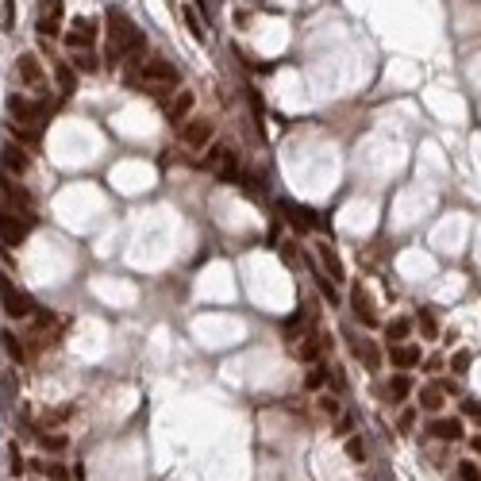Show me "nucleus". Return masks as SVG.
<instances>
[{
	"instance_id": "1",
	"label": "nucleus",
	"mask_w": 481,
	"mask_h": 481,
	"mask_svg": "<svg viewBox=\"0 0 481 481\" xmlns=\"http://www.w3.org/2000/svg\"><path fill=\"white\" fill-rule=\"evenodd\" d=\"M104 19H108V66H120L127 54H139L147 47V35L131 24V16L124 8H108Z\"/></svg>"
},
{
	"instance_id": "2",
	"label": "nucleus",
	"mask_w": 481,
	"mask_h": 481,
	"mask_svg": "<svg viewBox=\"0 0 481 481\" xmlns=\"http://www.w3.org/2000/svg\"><path fill=\"white\" fill-rule=\"evenodd\" d=\"M177 77H181V74H177L174 62H166V58H150V62H142L139 74L127 77V85H139V81H142L150 92H154V97H162L166 89H174V85H177Z\"/></svg>"
},
{
	"instance_id": "3",
	"label": "nucleus",
	"mask_w": 481,
	"mask_h": 481,
	"mask_svg": "<svg viewBox=\"0 0 481 481\" xmlns=\"http://www.w3.org/2000/svg\"><path fill=\"white\" fill-rule=\"evenodd\" d=\"M31 227H35V216L31 212H19V208H0V243H4V247H19V243L27 239V235H31Z\"/></svg>"
},
{
	"instance_id": "4",
	"label": "nucleus",
	"mask_w": 481,
	"mask_h": 481,
	"mask_svg": "<svg viewBox=\"0 0 481 481\" xmlns=\"http://www.w3.org/2000/svg\"><path fill=\"white\" fill-rule=\"evenodd\" d=\"M47 112H50L47 100H42V104H31V100L19 97V92H12V97H8V116H12V124H19V127H35V131H42Z\"/></svg>"
},
{
	"instance_id": "5",
	"label": "nucleus",
	"mask_w": 481,
	"mask_h": 481,
	"mask_svg": "<svg viewBox=\"0 0 481 481\" xmlns=\"http://www.w3.org/2000/svg\"><path fill=\"white\" fill-rule=\"evenodd\" d=\"M0 304H4V312H8L12 320H27V316H35V300L27 297L12 277H0Z\"/></svg>"
},
{
	"instance_id": "6",
	"label": "nucleus",
	"mask_w": 481,
	"mask_h": 481,
	"mask_svg": "<svg viewBox=\"0 0 481 481\" xmlns=\"http://www.w3.org/2000/svg\"><path fill=\"white\" fill-rule=\"evenodd\" d=\"M62 16H66V0H42V12H39V35L42 39L62 35Z\"/></svg>"
},
{
	"instance_id": "7",
	"label": "nucleus",
	"mask_w": 481,
	"mask_h": 481,
	"mask_svg": "<svg viewBox=\"0 0 481 481\" xmlns=\"http://www.w3.org/2000/svg\"><path fill=\"white\" fill-rule=\"evenodd\" d=\"M208 170H212L220 181H235V177H239V158L231 154V147H216L208 154Z\"/></svg>"
},
{
	"instance_id": "8",
	"label": "nucleus",
	"mask_w": 481,
	"mask_h": 481,
	"mask_svg": "<svg viewBox=\"0 0 481 481\" xmlns=\"http://www.w3.org/2000/svg\"><path fill=\"white\" fill-rule=\"evenodd\" d=\"M282 212H285V220H289L297 231H312V227H324V220L316 216L308 204H293V200H285L282 204Z\"/></svg>"
},
{
	"instance_id": "9",
	"label": "nucleus",
	"mask_w": 481,
	"mask_h": 481,
	"mask_svg": "<svg viewBox=\"0 0 481 481\" xmlns=\"http://www.w3.org/2000/svg\"><path fill=\"white\" fill-rule=\"evenodd\" d=\"M66 42L74 50H89L92 42H97V24H92V19H85V16H77L74 24H70V31H66Z\"/></svg>"
},
{
	"instance_id": "10",
	"label": "nucleus",
	"mask_w": 481,
	"mask_h": 481,
	"mask_svg": "<svg viewBox=\"0 0 481 481\" xmlns=\"http://www.w3.org/2000/svg\"><path fill=\"white\" fill-rule=\"evenodd\" d=\"M16 74H19V81L24 85H31V89H39L42 85V62H39V54H19L16 58Z\"/></svg>"
},
{
	"instance_id": "11",
	"label": "nucleus",
	"mask_w": 481,
	"mask_h": 481,
	"mask_svg": "<svg viewBox=\"0 0 481 481\" xmlns=\"http://www.w3.org/2000/svg\"><path fill=\"white\" fill-rule=\"evenodd\" d=\"M208 139H212V124H208V120H185L181 124V142L185 147L200 150Z\"/></svg>"
},
{
	"instance_id": "12",
	"label": "nucleus",
	"mask_w": 481,
	"mask_h": 481,
	"mask_svg": "<svg viewBox=\"0 0 481 481\" xmlns=\"http://www.w3.org/2000/svg\"><path fill=\"white\" fill-rule=\"evenodd\" d=\"M350 308H354V316H358V324L362 327H377V312H373V304H370V297H366L362 285L350 289Z\"/></svg>"
},
{
	"instance_id": "13",
	"label": "nucleus",
	"mask_w": 481,
	"mask_h": 481,
	"mask_svg": "<svg viewBox=\"0 0 481 481\" xmlns=\"http://www.w3.org/2000/svg\"><path fill=\"white\" fill-rule=\"evenodd\" d=\"M420 347H412V343H393L389 347V362L397 366V370H412V366H420Z\"/></svg>"
},
{
	"instance_id": "14",
	"label": "nucleus",
	"mask_w": 481,
	"mask_h": 481,
	"mask_svg": "<svg viewBox=\"0 0 481 481\" xmlns=\"http://www.w3.org/2000/svg\"><path fill=\"white\" fill-rule=\"evenodd\" d=\"M0 162H4V170H8L12 177L27 174V166H31L27 150H24V147H16V142H8V147H4V158H0Z\"/></svg>"
},
{
	"instance_id": "15",
	"label": "nucleus",
	"mask_w": 481,
	"mask_h": 481,
	"mask_svg": "<svg viewBox=\"0 0 481 481\" xmlns=\"http://www.w3.org/2000/svg\"><path fill=\"white\" fill-rule=\"evenodd\" d=\"M427 432L435 435V439H443V443H458L462 439V420H455V416H439V420H432V427Z\"/></svg>"
},
{
	"instance_id": "16",
	"label": "nucleus",
	"mask_w": 481,
	"mask_h": 481,
	"mask_svg": "<svg viewBox=\"0 0 481 481\" xmlns=\"http://www.w3.org/2000/svg\"><path fill=\"white\" fill-rule=\"evenodd\" d=\"M320 262H324V270L327 274H332V282H343V277H347V270H343V258H339V250L332 247V243H320Z\"/></svg>"
},
{
	"instance_id": "17",
	"label": "nucleus",
	"mask_w": 481,
	"mask_h": 481,
	"mask_svg": "<svg viewBox=\"0 0 481 481\" xmlns=\"http://www.w3.org/2000/svg\"><path fill=\"white\" fill-rule=\"evenodd\" d=\"M189 112H193V92H189V89H181V92L174 97V104L166 108V120H170V124H177V127H181L185 120H189Z\"/></svg>"
},
{
	"instance_id": "18",
	"label": "nucleus",
	"mask_w": 481,
	"mask_h": 481,
	"mask_svg": "<svg viewBox=\"0 0 481 481\" xmlns=\"http://www.w3.org/2000/svg\"><path fill=\"white\" fill-rule=\"evenodd\" d=\"M0 189H4V197H8V200H12V204H16V208H31V193H27V189H19V185L12 181L8 174L0 177Z\"/></svg>"
},
{
	"instance_id": "19",
	"label": "nucleus",
	"mask_w": 481,
	"mask_h": 481,
	"mask_svg": "<svg viewBox=\"0 0 481 481\" xmlns=\"http://www.w3.org/2000/svg\"><path fill=\"white\" fill-rule=\"evenodd\" d=\"M0 347H4V354H8L16 366L27 358V350H24V343L16 339V332H0Z\"/></svg>"
},
{
	"instance_id": "20",
	"label": "nucleus",
	"mask_w": 481,
	"mask_h": 481,
	"mask_svg": "<svg viewBox=\"0 0 481 481\" xmlns=\"http://www.w3.org/2000/svg\"><path fill=\"white\" fill-rule=\"evenodd\" d=\"M408 393H412V377H408V373H397V377L389 382V400L393 405H405Z\"/></svg>"
},
{
	"instance_id": "21",
	"label": "nucleus",
	"mask_w": 481,
	"mask_h": 481,
	"mask_svg": "<svg viewBox=\"0 0 481 481\" xmlns=\"http://www.w3.org/2000/svg\"><path fill=\"white\" fill-rule=\"evenodd\" d=\"M443 397H447V393H443L439 385H427V389H420V408H423V412H439Z\"/></svg>"
},
{
	"instance_id": "22",
	"label": "nucleus",
	"mask_w": 481,
	"mask_h": 481,
	"mask_svg": "<svg viewBox=\"0 0 481 481\" xmlns=\"http://www.w3.org/2000/svg\"><path fill=\"white\" fill-rule=\"evenodd\" d=\"M54 81H58V89L66 92H74L77 89V77H74V66H66V62H54Z\"/></svg>"
},
{
	"instance_id": "23",
	"label": "nucleus",
	"mask_w": 481,
	"mask_h": 481,
	"mask_svg": "<svg viewBox=\"0 0 481 481\" xmlns=\"http://www.w3.org/2000/svg\"><path fill=\"white\" fill-rule=\"evenodd\" d=\"M350 347H354V354H362V362H366V370H377V366H382V354H377V347H373V343H350Z\"/></svg>"
},
{
	"instance_id": "24",
	"label": "nucleus",
	"mask_w": 481,
	"mask_h": 481,
	"mask_svg": "<svg viewBox=\"0 0 481 481\" xmlns=\"http://www.w3.org/2000/svg\"><path fill=\"white\" fill-rule=\"evenodd\" d=\"M16 27V0H0V31Z\"/></svg>"
},
{
	"instance_id": "25",
	"label": "nucleus",
	"mask_w": 481,
	"mask_h": 481,
	"mask_svg": "<svg viewBox=\"0 0 481 481\" xmlns=\"http://www.w3.org/2000/svg\"><path fill=\"white\" fill-rule=\"evenodd\" d=\"M320 350H324V339H320V335H312L308 343H300V350H297V354L304 358V362H312V358H320Z\"/></svg>"
},
{
	"instance_id": "26",
	"label": "nucleus",
	"mask_w": 481,
	"mask_h": 481,
	"mask_svg": "<svg viewBox=\"0 0 481 481\" xmlns=\"http://www.w3.org/2000/svg\"><path fill=\"white\" fill-rule=\"evenodd\" d=\"M408 332H412V324H408V320H393V324L385 327V339H389V343H400Z\"/></svg>"
},
{
	"instance_id": "27",
	"label": "nucleus",
	"mask_w": 481,
	"mask_h": 481,
	"mask_svg": "<svg viewBox=\"0 0 481 481\" xmlns=\"http://www.w3.org/2000/svg\"><path fill=\"white\" fill-rule=\"evenodd\" d=\"M420 332L427 335V339H435V335H439V324H435L432 308H420Z\"/></svg>"
},
{
	"instance_id": "28",
	"label": "nucleus",
	"mask_w": 481,
	"mask_h": 481,
	"mask_svg": "<svg viewBox=\"0 0 481 481\" xmlns=\"http://www.w3.org/2000/svg\"><path fill=\"white\" fill-rule=\"evenodd\" d=\"M74 70H81V74H97V70H100V62L92 58L89 50H81V54L74 58Z\"/></svg>"
},
{
	"instance_id": "29",
	"label": "nucleus",
	"mask_w": 481,
	"mask_h": 481,
	"mask_svg": "<svg viewBox=\"0 0 481 481\" xmlns=\"http://www.w3.org/2000/svg\"><path fill=\"white\" fill-rule=\"evenodd\" d=\"M42 450H66V435H39Z\"/></svg>"
},
{
	"instance_id": "30",
	"label": "nucleus",
	"mask_w": 481,
	"mask_h": 481,
	"mask_svg": "<svg viewBox=\"0 0 481 481\" xmlns=\"http://www.w3.org/2000/svg\"><path fill=\"white\" fill-rule=\"evenodd\" d=\"M450 370H455V373L470 370V350H455V358H450Z\"/></svg>"
},
{
	"instance_id": "31",
	"label": "nucleus",
	"mask_w": 481,
	"mask_h": 481,
	"mask_svg": "<svg viewBox=\"0 0 481 481\" xmlns=\"http://www.w3.org/2000/svg\"><path fill=\"white\" fill-rule=\"evenodd\" d=\"M324 382H327V370H324V366H316V370L304 377V385H308V389H320Z\"/></svg>"
},
{
	"instance_id": "32",
	"label": "nucleus",
	"mask_w": 481,
	"mask_h": 481,
	"mask_svg": "<svg viewBox=\"0 0 481 481\" xmlns=\"http://www.w3.org/2000/svg\"><path fill=\"white\" fill-rule=\"evenodd\" d=\"M42 473H47L50 481H70V478H74V473H70V470H62L58 462H47V470H42Z\"/></svg>"
},
{
	"instance_id": "33",
	"label": "nucleus",
	"mask_w": 481,
	"mask_h": 481,
	"mask_svg": "<svg viewBox=\"0 0 481 481\" xmlns=\"http://www.w3.org/2000/svg\"><path fill=\"white\" fill-rule=\"evenodd\" d=\"M458 478H462V481H481V470L473 462H462V466H458Z\"/></svg>"
},
{
	"instance_id": "34",
	"label": "nucleus",
	"mask_w": 481,
	"mask_h": 481,
	"mask_svg": "<svg viewBox=\"0 0 481 481\" xmlns=\"http://www.w3.org/2000/svg\"><path fill=\"white\" fill-rule=\"evenodd\" d=\"M347 455L354 458V462H366V447H362V439H347Z\"/></svg>"
},
{
	"instance_id": "35",
	"label": "nucleus",
	"mask_w": 481,
	"mask_h": 481,
	"mask_svg": "<svg viewBox=\"0 0 481 481\" xmlns=\"http://www.w3.org/2000/svg\"><path fill=\"white\" fill-rule=\"evenodd\" d=\"M320 293L327 297V304H339V293H335V285L327 282V277H320Z\"/></svg>"
},
{
	"instance_id": "36",
	"label": "nucleus",
	"mask_w": 481,
	"mask_h": 481,
	"mask_svg": "<svg viewBox=\"0 0 481 481\" xmlns=\"http://www.w3.org/2000/svg\"><path fill=\"white\" fill-rule=\"evenodd\" d=\"M185 24H189V31H193V35H197V39H200V35H204V27H200V19H197V12H189V8H185Z\"/></svg>"
},
{
	"instance_id": "37",
	"label": "nucleus",
	"mask_w": 481,
	"mask_h": 481,
	"mask_svg": "<svg viewBox=\"0 0 481 481\" xmlns=\"http://www.w3.org/2000/svg\"><path fill=\"white\" fill-rule=\"evenodd\" d=\"M320 412H327V416H339V400H335V397H320Z\"/></svg>"
},
{
	"instance_id": "38",
	"label": "nucleus",
	"mask_w": 481,
	"mask_h": 481,
	"mask_svg": "<svg viewBox=\"0 0 481 481\" xmlns=\"http://www.w3.org/2000/svg\"><path fill=\"white\" fill-rule=\"evenodd\" d=\"M462 412H466V416H478V420H481V400L466 397V400H462Z\"/></svg>"
},
{
	"instance_id": "39",
	"label": "nucleus",
	"mask_w": 481,
	"mask_h": 481,
	"mask_svg": "<svg viewBox=\"0 0 481 481\" xmlns=\"http://www.w3.org/2000/svg\"><path fill=\"white\" fill-rule=\"evenodd\" d=\"M412 423H416V412L405 408V412H400V432H412Z\"/></svg>"
},
{
	"instance_id": "40",
	"label": "nucleus",
	"mask_w": 481,
	"mask_h": 481,
	"mask_svg": "<svg viewBox=\"0 0 481 481\" xmlns=\"http://www.w3.org/2000/svg\"><path fill=\"white\" fill-rule=\"evenodd\" d=\"M12 473H16V478L24 473V458H19V450H16V447H12Z\"/></svg>"
},
{
	"instance_id": "41",
	"label": "nucleus",
	"mask_w": 481,
	"mask_h": 481,
	"mask_svg": "<svg viewBox=\"0 0 481 481\" xmlns=\"http://www.w3.org/2000/svg\"><path fill=\"white\" fill-rule=\"evenodd\" d=\"M473 450H478V455H481V435H473Z\"/></svg>"
}]
</instances>
